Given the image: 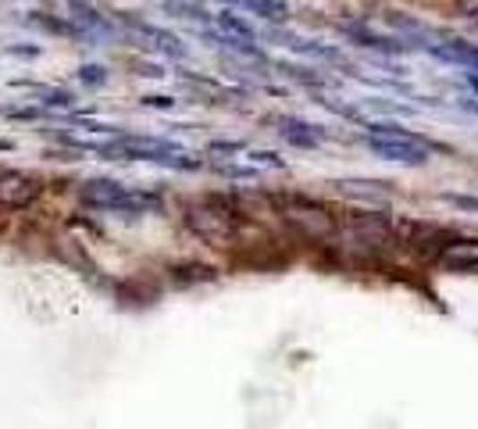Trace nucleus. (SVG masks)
<instances>
[{
    "instance_id": "1",
    "label": "nucleus",
    "mask_w": 478,
    "mask_h": 429,
    "mask_svg": "<svg viewBox=\"0 0 478 429\" xmlns=\"http://www.w3.org/2000/svg\"><path fill=\"white\" fill-rule=\"evenodd\" d=\"M90 150H97L100 158L111 161H150V165H165V168H201V161L193 154H186L179 143L172 140H158V136H115L107 143H90Z\"/></svg>"
},
{
    "instance_id": "2",
    "label": "nucleus",
    "mask_w": 478,
    "mask_h": 429,
    "mask_svg": "<svg viewBox=\"0 0 478 429\" xmlns=\"http://www.w3.org/2000/svg\"><path fill=\"white\" fill-rule=\"evenodd\" d=\"M79 201L93 211H111V215H147V211H161L165 201L161 193H150V190H132L118 179H86L79 186Z\"/></svg>"
},
{
    "instance_id": "3",
    "label": "nucleus",
    "mask_w": 478,
    "mask_h": 429,
    "mask_svg": "<svg viewBox=\"0 0 478 429\" xmlns=\"http://www.w3.org/2000/svg\"><path fill=\"white\" fill-rule=\"evenodd\" d=\"M368 147L371 154H379L382 161H393V165H425L432 147L425 140H418L414 133H407L404 125L397 122H368Z\"/></svg>"
},
{
    "instance_id": "4",
    "label": "nucleus",
    "mask_w": 478,
    "mask_h": 429,
    "mask_svg": "<svg viewBox=\"0 0 478 429\" xmlns=\"http://www.w3.org/2000/svg\"><path fill=\"white\" fill-rule=\"evenodd\" d=\"M186 226L204 240V244H215V247H226L236 240V211L226 208V201H204V204H193L186 211Z\"/></svg>"
},
{
    "instance_id": "5",
    "label": "nucleus",
    "mask_w": 478,
    "mask_h": 429,
    "mask_svg": "<svg viewBox=\"0 0 478 429\" xmlns=\"http://www.w3.org/2000/svg\"><path fill=\"white\" fill-rule=\"evenodd\" d=\"M286 222H293L307 240H329L336 233V219L325 204L311 201V197H282L278 201Z\"/></svg>"
},
{
    "instance_id": "6",
    "label": "nucleus",
    "mask_w": 478,
    "mask_h": 429,
    "mask_svg": "<svg viewBox=\"0 0 478 429\" xmlns=\"http://www.w3.org/2000/svg\"><path fill=\"white\" fill-rule=\"evenodd\" d=\"M43 193V183L29 172H0V208L21 211Z\"/></svg>"
},
{
    "instance_id": "7",
    "label": "nucleus",
    "mask_w": 478,
    "mask_h": 429,
    "mask_svg": "<svg viewBox=\"0 0 478 429\" xmlns=\"http://www.w3.org/2000/svg\"><path fill=\"white\" fill-rule=\"evenodd\" d=\"M440 265L450 272H478V240H454L443 244Z\"/></svg>"
},
{
    "instance_id": "8",
    "label": "nucleus",
    "mask_w": 478,
    "mask_h": 429,
    "mask_svg": "<svg viewBox=\"0 0 478 429\" xmlns=\"http://www.w3.org/2000/svg\"><path fill=\"white\" fill-rule=\"evenodd\" d=\"M68 11H72V21L82 29V36H100V39H111V36H115V25H111L97 7H90V4H82V0H72Z\"/></svg>"
},
{
    "instance_id": "9",
    "label": "nucleus",
    "mask_w": 478,
    "mask_h": 429,
    "mask_svg": "<svg viewBox=\"0 0 478 429\" xmlns=\"http://www.w3.org/2000/svg\"><path fill=\"white\" fill-rule=\"evenodd\" d=\"M425 50L440 61H450V64H465L478 72V47L472 43H461V39H450V43H425Z\"/></svg>"
},
{
    "instance_id": "10",
    "label": "nucleus",
    "mask_w": 478,
    "mask_h": 429,
    "mask_svg": "<svg viewBox=\"0 0 478 429\" xmlns=\"http://www.w3.org/2000/svg\"><path fill=\"white\" fill-rule=\"evenodd\" d=\"M278 133H282V140H289L300 150H314L321 143V129L303 118H278Z\"/></svg>"
},
{
    "instance_id": "11",
    "label": "nucleus",
    "mask_w": 478,
    "mask_h": 429,
    "mask_svg": "<svg viewBox=\"0 0 478 429\" xmlns=\"http://www.w3.org/2000/svg\"><path fill=\"white\" fill-rule=\"evenodd\" d=\"M136 32H143L158 50H165V54H172V57H186V47H183V39L175 36V32H168V29H161V25H150V21H140V18H125Z\"/></svg>"
},
{
    "instance_id": "12",
    "label": "nucleus",
    "mask_w": 478,
    "mask_h": 429,
    "mask_svg": "<svg viewBox=\"0 0 478 429\" xmlns=\"http://www.w3.org/2000/svg\"><path fill=\"white\" fill-rule=\"evenodd\" d=\"M343 32H346L357 47H368V50H382V54H404V50H407L404 39H397V36H379V32H371V29H364V25H346Z\"/></svg>"
},
{
    "instance_id": "13",
    "label": "nucleus",
    "mask_w": 478,
    "mask_h": 429,
    "mask_svg": "<svg viewBox=\"0 0 478 429\" xmlns=\"http://www.w3.org/2000/svg\"><path fill=\"white\" fill-rule=\"evenodd\" d=\"M286 47L296 50V54H311V57H325V61H343V54L336 47H321L314 39H286Z\"/></svg>"
},
{
    "instance_id": "14",
    "label": "nucleus",
    "mask_w": 478,
    "mask_h": 429,
    "mask_svg": "<svg viewBox=\"0 0 478 429\" xmlns=\"http://www.w3.org/2000/svg\"><path fill=\"white\" fill-rule=\"evenodd\" d=\"M39 97H43V104H50V107H72V104H75V97L64 93V90H39Z\"/></svg>"
},
{
    "instance_id": "15",
    "label": "nucleus",
    "mask_w": 478,
    "mask_h": 429,
    "mask_svg": "<svg viewBox=\"0 0 478 429\" xmlns=\"http://www.w3.org/2000/svg\"><path fill=\"white\" fill-rule=\"evenodd\" d=\"M82 82H90V86H104L107 82V68L104 64H82Z\"/></svg>"
},
{
    "instance_id": "16",
    "label": "nucleus",
    "mask_w": 478,
    "mask_h": 429,
    "mask_svg": "<svg viewBox=\"0 0 478 429\" xmlns=\"http://www.w3.org/2000/svg\"><path fill=\"white\" fill-rule=\"evenodd\" d=\"M457 14L478 29V0H457Z\"/></svg>"
},
{
    "instance_id": "17",
    "label": "nucleus",
    "mask_w": 478,
    "mask_h": 429,
    "mask_svg": "<svg viewBox=\"0 0 478 429\" xmlns=\"http://www.w3.org/2000/svg\"><path fill=\"white\" fill-rule=\"evenodd\" d=\"M447 201H450V204H457V208H465V211H478V197H461V193H447Z\"/></svg>"
},
{
    "instance_id": "18",
    "label": "nucleus",
    "mask_w": 478,
    "mask_h": 429,
    "mask_svg": "<svg viewBox=\"0 0 478 429\" xmlns=\"http://www.w3.org/2000/svg\"><path fill=\"white\" fill-rule=\"evenodd\" d=\"M143 104H147V107H158V111H172V107H175L172 97H143Z\"/></svg>"
},
{
    "instance_id": "19",
    "label": "nucleus",
    "mask_w": 478,
    "mask_h": 429,
    "mask_svg": "<svg viewBox=\"0 0 478 429\" xmlns=\"http://www.w3.org/2000/svg\"><path fill=\"white\" fill-rule=\"evenodd\" d=\"M197 4H201V0H197Z\"/></svg>"
}]
</instances>
